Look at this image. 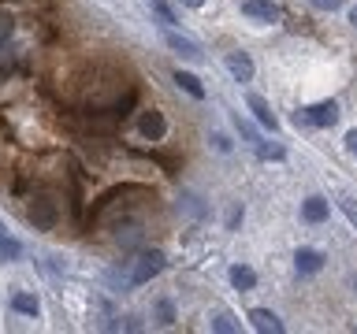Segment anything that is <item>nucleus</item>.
Segmentation results:
<instances>
[{
    "label": "nucleus",
    "instance_id": "f257e3e1",
    "mask_svg": "<svg viewBox=\"0 0 357 334\" xmlns=\"http://www.w3.org/2000/svg\"><path fill=\"white\" fill-rule=\"evenodd\" d=\"M160 271H164V253L160 249H149V253H142L138 260H134L127 283L130 286H142V283H149V278H156Z\"/></svg>",
    "mask_w": 357,
    "mask_h": 334
},
{
    "label": "nucleus",
    "instance_id": "f03ea898",
    "mask_svg": "<svg viewBox=\"0 0 357 334\" xmlns=\"http://www.w3.org/2000/svg\"><path fill=\"white\" fill-rule=\"evenodd\" d=\"M26 219H30L38 230H52V227H56V200H52V197H45V193L30 197V205H26Z\"/></svg>",
    "mask_w": 357,
    "mask_h": 334
},
{
    "label": "nucleus",
    "instance_id": "7ed1b4c3",
    "mask_svg": "<svg viewBox=\"0 0 357 334\" xmlns=\"http://www.w3.org/2000/svg\"><path fill=\"white\" fill-rule=\"evenodd\" d=\"M301 119H305L309 127H335V122H339V104H335V100H320V104L301 111Z\"/></svg>",
    "mask_w": 357,
    "mask_h": 334
},
{
    "label": "nucleus",
    "instance_id": "20e7f679",
    "mask_svg": "<svg viewBox=\"0 0 357 334\" xmlns=\"http://www.w3.org/2000/svg\"><path fill=\"white\" fill-rule=\"evenodd\" d=\"M138 134H142L145 141H160L164 134H167V119H164L156 108L142 111V119H138Z\"/></svg>",
    "mask_w": 357,
    "mask_h": 334
},
{
    "label": "nucleus",
    "instance_id": "39448f33",
    "mask_svg": "<svg viewBox=\"0 0 357 334\" xmlns=\"http://www.w3.org/2000/svg\"><path fill=\"white\" fill-rule=\"evenodd\" d=\"M164 41H167V49H175L183 60H201V45L190 41V38H183V33H175L172 26L164 30Z\"/></svg>",
    "mask_w": 357,
    "mask_h": 334
},
{
    "label": "nucleus",
    "instance_id": "423d86ee",
    "mask_svg": "<svg viewBox=\"0 0 357 334\" xmlns=\"http://www.w3.org/2000/svg\"><path fill=\"white\" fill-rule=\"evenodd\" d=\"M242 11L250 19H261V22H279V8L272 4V0H245Z\"/></svg>",
    "mask_w": 357,
    "mask_h": 334
},
{
    "label": "nucleus",
    "instance_id": "0eeeda50",
    "mask_svg": "<svg viewBox=\"0 0 357 334\" xmlns=\"http://www.w3.org/2000/svg\"><path fill=\"white\" fill-rule=\"evenodd\" d=\"M245 104H250V111L257 116V122H261V127H268V130H279V119L272 116V108H268V100H264V97L250 93V100H245Z\"/></svg>",
    "mask_w": 357,
    "mask_h": 334
},
{
    "label": "nucleus",
    "instance_id": "6e6552de",
    "mask_svg": "<svg viewBox=\"0 0 357 334\" xmlns=\"http://www.w3.org/2000/svg\"><path fill=\"white\" fill-rule=\"evenodd\" d=\"M227 71L238 78V82H250L253 78V60L245 52H227Z\"/></svg>",
    "mask_w": 357,
    "mask_h": 334
},
{
    "label": "nucleus",
    "instance_id": "1a4fd4ad",
    "mask_svg": "<svg viewBox=\"0 0 357 334\" xmlns=\"http://www.w3.org/2000/svg\"><path fill=\"white\" fill-rule=\"evenodd\" d=\"M294 267H298L301 275H317L320 267H324V256L317 249H298L294 253Z\"/></svg>",
    "mask_w": 357,
    "mask_h": 334
},
{
    "label": "nucleus",
    "instance_id": "9d476101",
    "mask_svg": "<svg viewBox=\"0 0 357 334\" xmlns=\"http://www.w3.org/2000/svg\"><path fill=\"white\" fill-rule=\"evenodd\" d=\"M250 323H253L257 331H268V334H279V331H283L279 316H275V312H268V308H253V312H250Z\"/></svg>",
    "mask_w": 357,
    "mask_h": 334
},
{
    "label": "nucleus",
    "instance_id": "9b49d317",
    "mask_svg": "<svg viewBox=\"0 0 357 334\" xmlns=\"http://www.w3.org/2000/svg\"><path fill=\"white\" fill-rule=\"evenodd\" d=\"M11 308H15L19 312V316H41V305H38V297H33V294H22V289H19V294H11Z\"/></svg>",
    "mask_w": 357,
    "mask_h": 334
},
{
    "label": "nucleus",
    "instance_id": "f8f14e48",
    "mask_svg": "<svg viewBox=\"0 0 357 334\" xmlns=\"http://www.w3.org/2000/svg\"><path fill=\"white\" fill-rule=\"evenodd\" d=\"M301 216H305V223H324V219H328V200H324V197H305Z\"/></svg>",
    "mask_w": 357,
    "mask_h": 334
},
{
    "label": "nucleus",
    "instance_id": "ddd939ff",
    "mask_svg": "<svg viewBox=\"0 0 357 334\" xmlns=\"http://www.w3.org/2000/svg\"><path fill=\"white\" fill-rule=\"evenodd\" d=\"M231 283H234L238 294H245V289L257 286V271H253V267H245V264H234L231 267Z\"/></svg>",
    "mask_w": 357,
    "mask_h": 334
},
{
    "label": "nucleus",
    "instance_id": "4468645a",
    "mask_svg": "<svg viewBox=\"0 0 357 334\" xmlns=\"http://www.w3.org/2000/svg\"><path fill=\"white\" fill-rule=\"evenodd\" d=\"M175 82L178 89H186L194 100H205V86H201V78L197 74H190V71H175Z\"/></svg>",
    "mask_w": 357,
    "mask_h": 334
},
{
    "label": "nucleus",
    "instance_id": "2eb2a0df",
    "mask_svg": "<svg viewBox=\"0 0 357 334\" xmlns=\"http://www.w3.org/2000/svg\"><path fill=\"white\" fill-rule=\"evenodd\" d=\"M22 256V241H15L11 234L0 230V264H15Z\"/></svg>",
    "mask_w": 357,
    "mask_h": 334
},
{
    "label": "nucleus",
    "instance_id": "dca6fc26",
    "mask_svg": "<svg viewBox=\"0 0 357 334\" xmlns=\"http://www.w3.org/2000/svg\"><path fill=\"white\" fill-rule=\"evenodd\" d=\"M212 331H220V334H234V331H238V323H234L231 312H216V316H212Z\"/></svg>",
    "mask_w": 357,
    "mask_h": 334
},
{
    "label": "nucleus",
    "instance_id": "f3484780",
    "mask_svg": "<svg viewBox=\"0 0 357 334\" xmlns=\"http://www.w3.org/2000/svg\"><path fill=\"white\" fill-rule=\"evenodd\" d=\"M11 33H15V15H11V11H0V45H8Z\"/></svg>",
    "mask_w": 357,
    "mask_h": 334
},
{
    "label": "nucleus",
    "instance_id": "a211bd4d",
    "mask_svg": "<svg viewBox=\"0 0 357 334\" xmlns=\"http://www.w3.org/2000/svg\"><path fill=\"white\" fill-rule=\"evenodd\" d=\"M257 156H261V160H283V149H279V145H264V141H257Z\"/></svg>",
    "mask_w": 357,
    "mask_h": 334
},
{
    "label": "nucleus",
    "instance_id": "6ab92c4d",
    "mask_svg": "<svg viewBox=\"0 0 357 334\" xmlns=\"http://www.w3.org/2000/svg\"><path fill=\"white\" fill-rule=\"evenodd\" d=\"M149 4H153V11H156V19H160L164 26H175V15H172V8H167L164 0H149Z\"/></svg>",
    "mask_w": 357,
    "mask_h": 334
},
{
    "label": "nucleus",
    "instance_id": "aec40b11",
    "mask_svg": "<svg viewBox=\"0 0 357 334\" xmlns=\"http://www.w3.org/2000/svg\"><path fill=\"white\" fill-rule=\"evenodd\" d=\"M156 316H160L164 327H172V323H175V308H172V301H160V305H156Z\"/></svg>",
    "mask_w": 357,
    "mask_h": 334
},
{
    "label": "nucleus",
    "instance_id": "412c9836",
    "mask_svg": "<svg viewBox=\"0 0 357 334\" xmlns=\"http://www.w3.org/2000/svg\"><path fill=\"white\" fill-rule=\"evenodd\" d=\"M309 4L317 8V11H339V8H342V0H309Z\"/></svg>",
    "mask_w": 357,
    "mask_h": 334
},
{
    "label": "nucleus",
    "instance_id": "4be33fe9",
    "mask_svg": "<svg viewBox=\"0 0 357 334\" xmlns=\"http://www.w3.org/2000/svg\"><path fill=\"white\" fill-rule=\"evenodd\" d=\"M346 152H350V156H357V130H350V134H346Z\"/></svg>",
    "mask_w": 357,
    "mask_h": 334
},
{
    "label": "nucleus",
    "instance_id": "5701e85b",
    "mask_svg": "<svg viewBox=\"0 0 357 334\" xmlns=\"http://www.w3.org/2000/svg\"><path fill=\"white\" fill-rule=\"evenodd\" d=\"M212 145H216V149H220V152H227V149H231V141H227V138H223V134H212Z\"/></svg>",
    "mask_w": 357,
    "mask_h": 334
},
{
    "label": "nucleus",
    "instance_id": "b1692460",
    "mask_svg": "<svg viewBox=\"0 0 357 334\" xmlns=\"http://www.w3.org/2000/svg\"><path fill=\"white\" fill-rule=\"evenodd\" d=\"M238 134H242V138H245V141H253V145H257V134H253L250 127H245V122H238Z\"/></svg>",
    "mask_w": 357,
    "mask_h": 334
},
{
    "label": "nucleus",
    "instance_id": "393cba45",
    "mask_svg": "<svg viewBox=\"0 0 357 334\" xmlns=\"http://www.w3.org/2000/svg\"><path fill=\"white\" fill-rule=\"evenodd\" d=\"M238 223H242V208H234L231 216H227V227H238Z\"/></svg>",
    "mask_w": 357,
    "mask_h": 334
},
{
    "label": "nucleus",
    "instance_id": "a878e982",
    "mask_svg": "<svg viewBox=\"0 0 357 334\" xmlns=\"http://www.w3.org/2000/svg\"><path fill=\"white\" fill-rule=\"evenodd\" d=\"M178 4H186V8H201L205 0H178Z\"/></svg>",
    "mask_w": 357,
    "mask_h": 334
},
{
    "label": "nucleus",
    "instance_id": "bb28decb",
    "mask_svg": "<svg viewBox=\"0 0 357 334\" xmlns=\"http://www.w3.org/2000/svg\"><path fill=\"white\" fill-rule=\"evenodd\" d=\"M350 22H354V26H357V4L350 8Z\"/></svg>",
    "mask_w": 357,
    "mask_h": 334
},
{
    "label": "nucleus",
    "instance_id": "cd10ccee",
    "mask_svg": "<svg viewBox=\"0 0 357 334\" xmlns=\"http://www.w3.org/2000/svg\"><path fill=\"white\" fill-rule=\"evenodd\" d=\"M0 230H4V223H0Z\"/></svg>",
    "mask_w": 357,
    "mask_h": 334
}]
</instances>
